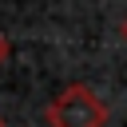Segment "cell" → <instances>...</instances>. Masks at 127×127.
Instances as JSON below:
<instances>
[{
    "mask_svg": "<svg viewBox=\"0 0 127 127\" xmlns=\"http://www.w3.org/2000/svg\"><path fill=\"white\" fill-rule=\"evenodd\" d=\"M44 119H48V127H107L111 111L95 95V87H87V83H64L48 99Z\"/></svg>",
    "mask_w": 127,
    "mask_h": 127,
    "instance_id": "6da1fadb",
    "label": "cell"
},
{
    "mask_svg": "<svg viewBox=\"0 0 127 127\" xmlns=\"http://www.w3.org/2000/svg\"><path fill=\"white\" fill-rule=\"evenodd\" d=\"M8 56H12V44H8V36L0 32V64H8Z\"/></svg>",
    "mask_w": 127,
    "mask_h": 127,
    "instance_id": "7a4b0ae2",
    "label": "cell"
},
{
    "mask_svg": "<svg viewBox=\"0 0 127 127\" xmlns=\"http://www.w3.org/2000/svg\"><path fill=\"white\" fill-rule=\"evenodd\" d=\"M119 36H123V44H127V16H123V24H119Z\"/></svg>",
    "mask_w": 127,
    "mask_h": 127,
    "instance_id": "3957f363",
    "label": "cell"
},
{
    "mask_svg": "<svg viewBox=\"0 0 127 127\" xmlns=\"http://www.w3.org/2000/svg\"><path fill=\"white\" fill-rule=\"evenodd\" d=\"M0 127H4V115H0Z\"/></svg>",
    "mask_w": 127,
    "mask_h": 127,
    "instance_id": "277c9868",
    "label": "cell"
}]
</instances>
